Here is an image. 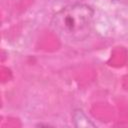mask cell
<instances>
[{
  "label": "cell",
  "mask_w": 128,
  "mask_h": 128,
  "mask_svg": "<svg viewBox=\"0 0 128 128\" xmlns=\"http://www.w3.org/2000/svg\"><path fill=\"white\" fill-rule=\"evenodd\" d=\"M94 10L87 4H70L57 11L51 18L50 26L60 38L67 41H82L92 30Z\"/></svg>",
  "instance_id": "obj_1"
},
{
  "label": "cell",
  "mask_w": 128,
  "mask_h": 128,
  "mask_svg": "<svg viewBox=\"0 0 128 128\" xmlns=\"http://www.w3.org/2000/svg\"><path fill=\"white\" fill-rule=\"evenodd\" d=\"M113 1H116V2H119V3H124V4H128V0H113Z\"/></svg>",
  "instance_id": "obj_2"
}]
</instances>
